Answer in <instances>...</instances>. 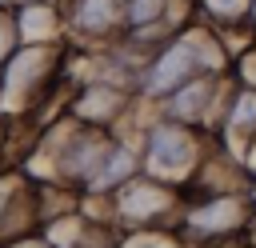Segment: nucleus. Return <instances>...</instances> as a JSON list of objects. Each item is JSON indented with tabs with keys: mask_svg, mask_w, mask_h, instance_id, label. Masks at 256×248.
<instances>
[{
	"mask_svg": "<svg viewBox=\"0 0 256 248\" xmlns=\"http://www.w3.org/2000/svg\"><path fill=\"white\" fill-rule=\"evenodd\" d=\"M212 136L204 128H188V124H172V120H156L148 124L144 132V156H140V168L144 176L168 184V188H188L204 160L212 156Z\"/></svg>",
	"mask_w": 256,
	"mask_h": 248,
	"instance_id": "1",
	"label": "nucleus"
},
{
	"mask_svg": "<svg viewBox=\"0 0 256 248\" xmlns=\"http://www.w3.org/2000/svg\"><path fill=\"white\" fill-rule=\"evenodd\" d=\"M252 224V204L248 192H212V196H192L184 200L180 212V232L192 244H232L244 236Z\"/></svg>",
	"mask_w": 256,
	"mask_h": 248,
	"instance_id": "2",
	"label": "nucleus"
},
{
	"mask_svg": "<svg viewBox=\"0 0 256 248\" xmlns=\"http://www.w3.org/2000/svg\"><path fill=\"white\" fill-rule=\"evenodd\" d=\"M116 212L124 224H160L172 212H184V192L152 176H136L116 192Z\"/></svg>",
	"mask_w": 256,
	"mask_h": 248,
	"instance_id": "3",
	"label": "nucleus"
},
{
	"mask_svg": "<svg viewBox=\"0 0 256 248\" xmlns=\"http://www.w3.org/2000/svg\"><path fill=\"white\" fill-rule=\"evenodd\" d=\"M196 4V20L208 24L212 32H248V16H252V0H192Z\"/></svg>",
	"mask_w": 256,
	"mask_h": 248,
	"instance_id": "4",
	"label": "nucleus"
},
{
	"mask_svg": "<svg viewBox=\"0 0 256 248\" xmlns=\"http://www.w3.org/2000/svg\"><path fill=\"white\" fill-rule=\"evenodd\" d=\"M136 172H140V156L132 148H124V144H112V152H108L104 168L96 172V180L88 184V192H112V188L120 192Z\"/></svg>",
	"mask_w": 256,
	"mask_h": 248,
	"instance_id": "5",
	"label": "nucleus"
},
{
	"mask_svg": "<svg viewBox=\"0 0 256 248\" xmlns=\"http://www.w3.org/2000/svg\"><path fill=\"white\" fill-rule=\"evenodd\" d=\"M120 108H124V92L120 88H108V84H96V88H88L76 100V116L84 124H112V116Z\"/></svg>",
	"mask_w": 256,
	"mask_h": 248,
	"instance_id": "6",
	"label": "nucleus"
},
{
	"mask_svg": "<svg viewBox=\"0 0 256 248\" xmlns=\"http://www.w3.org/2000/svg\"><path fill=\"white\" fill-rule=\"evenodd\" d=\"M128 0H80L76 4V28L80 32H112L124 24Z\"/></svg>",
	"mask_w": 256,
	"mask_h": 248,
	"instance_id": "7",
	"label": "nucleus"
},
{
	"mask_svg": "<svg viewBox=\"0 0 256 248\" xmlns=\"http://www.w3.org/2000/svg\"><path fill=\"white\" fill-rule=\"evenodd\" d=\"M228 84H232V88H244V92H256V44H248L244 52L232 56V64H228Z\"/></svg>",
	"mask_w": 256,
	"mask_h": 248,
	"instance_id": "8",
	"label": "nucleus"
},
{
	"mask_svg": "<svg viewBox=\"0 0 256 248\" xmlns=\"http://www.w3.org/2000/svg\"><path fill=\"white\" fill-rule=\"evenodd\" d=\"M44 28L52 32V12L40 4V8H24V16H20V36H28V40H36V36H44Z\"/></svg>",
	"mask_w": 256,
	"mask_h": 248,
	"instance_id": "9",
	"label": "nucleus"
},
{
	"mask_svg": "<svg viewBox=\"0 0 256 248\" xmlns=\"http://www.w3.org/2000/svg\"><path fill=\"white\" fill-rule=\"evenodd\" d=\"M124 248H192L188 240H180L176 232H140L136 240H128Z\"/></svg>",
	"mask_w": 256,
	"mask_h": 248,
	"instance_id": "10",
	"label": "nucleus"
},
{
	"mask_svg": "<svg viewBox=\"0 0 256 248\" xmlns=\"http://www.w3.org/2000/svg\"><path fill=\"white\" fill-rule=\"evenodd\" d=\"M248 32L256 36V0H252V16H248Z\"/></svg>",
	"mask_w": 256,
	"mask_h": 248,
	"instance_id": "11",
	"label": "nucleus"
},
{
	"mask_svg": "<svg viewBox=\"0 0 256 248\" xmlns=\"http://www.w3.org/2000/svg\"><path fill=\"white\" fill-rule=\"evenodd\" d=\"M8 204V184H0V208Z\"/></svg>",
	"mask_w": 256,
	"mask_h": 248,
	"instance_id": "12",
	"label": "nucleus"
},
{
	"mask_svg": "<svg viewBox=\"0 0 256 248\" xmlns=\"http://www.w3.org/2000/svg\"><path fill=\"white\" fill-rule=\"evenodd\" d=\"M20 248H48V244H20Z\"/></svg>",
	"mask_w": 256,
	"mask_h": 248,
	"instance_id": "13",
	"label": "nucleus"
}]
</instances>
